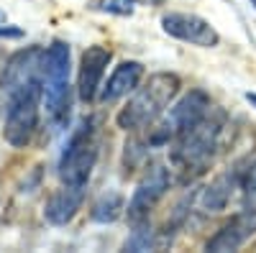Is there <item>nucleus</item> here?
<instances>
[{
  "label": "nucleus",
  "instance_id": "f257e3e1",
  "mask_svg": "<svg viewBox=\"0 0 256 253\" xmlns=\"http://www.w3.org/2000/svg\"><path fill=\"white\" fill-rule=\"evenodd\" d=\"M226 115L223 113H208L202 120H198L192 128L182 131L172 143H169V164L180 174L182 182H192L202 177L210 164L216 161L223 141Z\"/></svg>",
  "mask_w": 256,
  "mask_h": 253
},
{
  "label": "nucleus",
  "instance_id": "f03ea898",
  "mask_svg": "<svg viewBox=\"0 0 256 253\" xmlns=\"http://www.w3.org/2000/svg\"><path fill=\"white\" fill-rule=\"evenodd\" d=\"M180 92V77L172 72H156L152 74L144 84L134 90V97L128 100L116 115L118 128L123 131H146L148 125H154L174 102Z\"/></svg>",
  "mask_w": 256,
  "mask_h": 253
},
{
  "label": "nucleus",
  "instance_id": "7ed1b4c3",
  "mask_svg": "<svg viewBox=\"0 0 256 253\" xmlns=\"http://www.w3.org/2000/svg\"><path fill=\"white\" fill-rule=\"evenodd\" d=\"M95 164H98V123L95 118H84L70 133L67 143H64V151L59 156L62 184L88 187Z\"/></svg>",
  "mask_w": 256,
  "mask_h": 253
},
{
  "label": "nucleus",
  "instance_id": "20e7f679",
  "mask_svg": "<svg viewBox=\"0 0 256 253\" xmlns=\"http://www.w3.org/2000/svg\"><path fill=\"white\" fill-rule=\"evenodd\" d=\"M70 44L54 41L46 49L44 64V108L54 125H64L72 108V84H70Z\"/></svg>",
  "mask_w": 256,
  "mask_h": 253
},
{
  "label": "nucleus",
  "instance_id": "39448f33",
  "mask_svg": "<svg viewBox=\"0 0 256 253\" xmlns=\"http://www.w3.org/2000/svg\"><path fill=\"white\" fill-rule=\"evenodd\" d=\"M44 100V84L18 90L8 95V108H6V128L3 136L13 149H26L34 141L38 131V108Z\"/></svg>",
  "mask_w": 256,
  "mask_h": 253
},
{
  "label": "nucleus",
  "instance_id": "423d86ee",
  "mask_svg": "<svg viewBox=\"0 0 256 253\" xmlns=\"http://www.w3.org/2000/svg\"><path fill=\"white\" fill-rule=\"evenodd\" d=\"M212 110V102L210 95L202 90H190L172 110L164 115V120H159V125H148V136L146 143L152 146H166L172 143L182 131L192 128L198 120H202L208 113Z\"/></svg>",
  "mask_w": 256,
  "mask_h": 253
},
{
  "label": "nucleus",
  "instance_id": "0eeeda50",
  "mask_svg": "<svg viewBox=\"0 0 256 253\" xmlns=\"http://www.w3.org/2000/svg\"><path fill=\"white\" fill-rule=\"evenodd\" d=\"M44 64H46V49L26 46L16 51L8 59L3 77H0V87H3L6 97L18 90L34 87V84H44Z\"/></svg>",
  "mask_w": 256,
  "mask_h": 253
},
{
  "label": "nucleus",
  "instance_id": "6e6552de",
  "mask_svg": "<svg viewBox=\"0 0 256 253\" xmlns=\"http://www.w3.org/2000/svg\"><path fill=\"white\" fill-rule=\"evenodd\" d=\"M169 184H172V169H166L164 164H154L152 169H146L144 179L138 182V187L134 189V197L128 200L126 215L131 225H138L144 220H148L152 210L159 205V200L166 195Z\"/></svg>",
  "mask_w": 256,
  "mask_h": 253
},
{
  "label": "nucleus",
  "instance_id": "1a4fd4ad",
  "mask_svg": "<svg viewBox=\"0 0 256 253\" xmlns=\"http://www.w3.org/2000/svg\"><path fill=\"white\" fill-rule=\"evenodd\" d=\"M162 28L172 38H180V41L192 44V46L212 49V46L220 44L218 31L212 28L205 18H200L195 13H164L162 15Z\"/></svg>",
  "mask_w": 256,
  "mask_h": 253
},
{
  "label": "nucleus",
  "instance_id": "9d476101",
  "mask_svg": "<svg viewBox=\"0 0 256 253\" xmlns=\"http://www.w3.org/2000/svg\"><path fill=\"white\" fill-rule=\"evenodd\" d=\"M110 49H105L100 44L95 46H88L82 51V59H80V74H77V95L82 102H95L100 90H102V77H105V69L110 64Z\"/></svg>",
  "mask_w": 256,
  "mask_h": 253
},
{
  "label": "nucleus",
  "instance_id": "9b49d317",
  "mask_svg": "<svg viewBox=\"0 0 256 253\" xmlns=\"http://www.w3.org/2000/svg\"><path fill=\"white\" fill-rule=\"evenodd\" d=\"M254 233H256V207H248V210H241L238 215H233L216 236H210L205 243V251L210 253L238 251Z\"/></svg>",
  "mask_w": 256,
  "mask_h": 253
},
{
  "label": "nucleus",
  "instance_id": "f8f14e48",
  "mask_svg": "<svg viewBox=\"0 0 256 253\" xmlns=\"http://www.w3.org/2000/svg\"><path fill=\"white\" fill-rule=\"evenodd\" d=\"M84 202V187H77V184H62V189L46 200V207H44V218L52 223V225H67L74 220V215L80 213V207Z\"/></svg>",
  "mask_w": 256,
  "mask_h": 253
},
{
  "label": "nucleus",
  "instance_id": "ddd939ff",
  "mask_svg": "<svg viewBox=\"0 0 256 253\" xmlns=\"http://www.w3.org/2000/svg\"><path fill=\"white\" fill-rule=\"evenodd\" d=\"M144 79V64L141 61H120L108 77V82L102 84V90L98 95L100 102H116L126 97L128 92H134Z\"/></svg>",
  "mask_w": 256,
  "mask_h": 253
},
{
  "label": "nucleus",
  "instance_id": "4468645a",
  "mask_svg": "<svg viewBox=\"0 0 256 253\" xmlns=\"http://www.w3.org/2000/svg\"><path fill=\"white\" fill-rule=\"evenodd\" d=\"M236 187H238V172H228V174L218 177L210 187L202 189L200 207L205 210V213H223V210L228 207L230 195H233V189H236Z\"/></svg>",
  "mask_w": 256,
  "mask_h": 253
},
{
  "label": "nucleus",
  "instance_id": "2eb2a0df",
  "mask_svg": "<svg viewBox=\"0 0 256 253\" xmlns=\"http://www.w3.org/2000/svg\"><path fill=\"white\" fill-rule=\"evenodd\" d=\"M126 210V202H123V195L110 189V192H102L95 202H92V210H90V220L92 223H100V225H108V223H116Z\"/></svg>",
  "mask_w": 256,
  "mask_h": 253
},
{
  "label": "nucleus",
  "instance_id": "dca6fc26",
  "mask_svg": "<svg viewBox=\"0 0 256 253\" xmlns=\"http://www.w3.org/2000/svg\"><path fill=\"white\" fill-rule=\"evenodd\" d=\"M136 230L131 233V238L126 241V251H148V248H156L159 241H156V230L148 225V220L134 225Z\"/></svg>",
  "mask_w": 256,
  "mask_h": 253
},
{
  "label": "nucleus",
  "instance_id": "f3484780",
  "mask_svg": "<svg viewBox=\"0 0 256 253\" xmlns=\"http://www.w3.org/2000/svg\"><path fill=\"white\" fill-rule=\"evenodd\" d=\"M238 189L244 195V202L248 207H256V161H251L244 172H238Z\"/></svg>",
  "mask_w": 256,
  "mask_h": 253
},
{
  "label": "nucleus",
  "instance_id": "a211bd4d",
  "mask_svg": "<svg viewBox=\"0 0 256 253\" xmlns=\"http://www.w3.org/2000/svg\"><path fill=\"white\" fill-rule=\"evenodd\" d=\"M95 8L113 15H131L136 10V0H95Z\"/></svg>",
  "mask_w": 256,
  "mask_h": 253
},
{
  "label": "nucleus",
  "instance_id": "6ab92c4d",
  "mask_svg": "<svg viewBox=\"0 0 256 253\" xmlns=\"http://www.w3.org/2000/svg\"><path fill=\"white\" fill-rule=\"evenodd\" d=\"M24 31L16 28V26H0V38H20Z\"/></svg>",
  "mask_w": 256,
  "mask_h": 253
},
{
  "label": "nucleus",
  "instance_id": "aec40b11",
  "mask_svg": "<svg viewBox=\"0 0 256 253\" xmlns=\"http://www.w3.org/2000/svg\"><path fill=\"white\" fill-rule=\"evenodd\" d=\"M136 3H144V5H162L164 0H136Z\"/></svg>",
  "mask_w": 256,
  "mask_h": 253
},
{
  "label": "nucleus",
  "instance_id": "412c9836",
  "mask_svg": "<svg viewBox=\"0 0 256 253\" xmlns=\"http://www.w3.org/2000/svg\"><path fill=\"white\" fill-rule=\"evenodd\" d=\"M246 100L254 105V108H256V92H246Z\"/></svg>",
  "mask_w": 256,
  "mask_h": 253
},
{
  "label": "nucleus",
  "instance_id": "4be33fe9",
  "mask_svg": "<svg viewBox=\"0 0 256 253\" xmlns=\"http://www.w3.org/2000/svg\"><path fill=\"white\" fill-rule=\"evenodd\" d=\"M3 18H6V15H3V10H0V20H3Z\"/></svg>",
  "mask_w": 256,
  "mask_h": 253
},
{
  "label": "nucleus",
  "instance_id": "5701e85b",
  "mask_svg": "<svg viewBox=\"0 0 256 253\" xmlns=\"http://www.w3.org/2000/svg\"><path fill=\"white\" fill-rule=\"evenodd\" d=\"M251 5H254V8H256V0H251Z\"/></svg>",
  "mask_w": 256,
  "mask_h": 253
}]
</instances>
